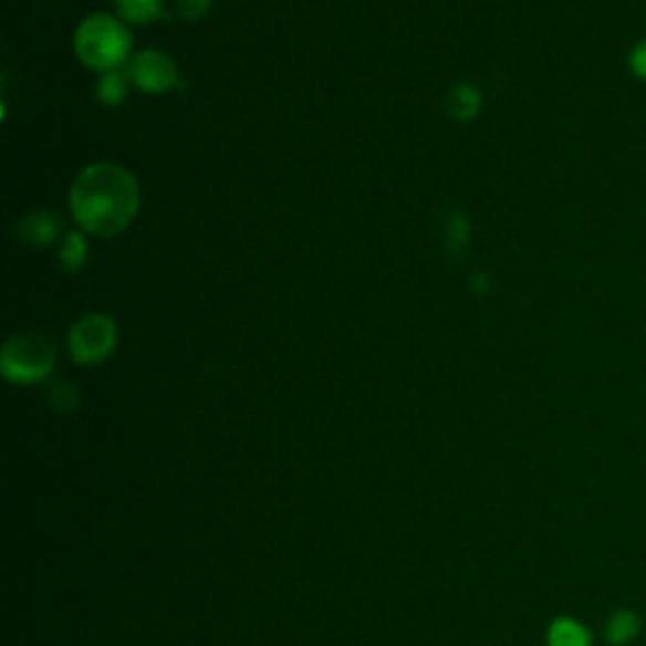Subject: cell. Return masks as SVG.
<instances>
[{
  "mask_svg": "<svg viewBox=\"0 0 646 646\" xmlns=\"http://www.w3.org/2000/svg\"><path fill=\"white\" fill-rule=\"evenodd\" d=\"M71 210L86 232L112 238L127 230L139 210L137 179L112 162L86 167L71 187Z\"/></svg>",
  "mask_w": 646,
  "mask_h": 646,
  "instance_id": "1",
  "label": "cell"
},
{
  "mask_svg": "<svg viewBox=\"0 0 646 646\" xmlns=\"http://www.w3.org/2000/svg\"><path fill=\"white\" fill-rule=\"evenodd\" d=\"M132 35L110 15H92L79 25L76 53L86 66L96 71H116L129 56Z\"/></svg>",
  "mask_w": 646,
  "mask_h": 646,
  "instance_id": "2",
  "label": "cell"
},
{
  "mask_svg": "<svg viewBox=\"0 0 646 646\" xmlns=\"http://www.w3.org/2000/svg\"><path fill=\"white\" fill-rule=\"evenodd\" d=\"M56 364V348L41 334H15L6 341L0 366H3L6 379L33 384L49 376Z\"/></svg>",
  "mask_w": 646,
  "mask_h": 646,
  "instance_id": "3",
  "label": "cell"
},
{
  "mask_svg": "<svg viewBox=\"0 0 646 646\" xmlns=\"http://www.w3.org/2000/svg\"><path fill=\"white\" fill-rule=\"evenodd\" d=\"M116 346V326L102 313H92L74 323L69 334V348L79 364H96L110 356Z\"/></svg>",
  "mask_w": 646,
  "mask_h": 646,
  "instance_id": "4",
  "label": "cell"
},
{
  "mask_svg": "<svg viewBox=\"0 0 646 646\" xmlns=\"http://www.w3.org/2000/svg\"><path fill=\"white\" fill-rule=\"evenodd\" d=\"M127 79L134 86L142 88V92L149 94H165L183 86V79H179L175 61L169 59L167 53L155 49L142 51L139 56H134L127 71Z\"/></svg>",
  "mask_w": 646,
  "mask_h": 646,
  "instance_id": "5",
  "label": "cell"
},
{
  "mask_svg": "<svg viewBox=\"0 0 646 646\" xmlns=\"http://www.w3.org/2000/svg\"><path fill=\"white\" fill-rule=\"evenodd\" d=\"M61 220L51 210H35L21 222V240L31 248H43L59 236Z\"/></svg>",
  "mask_w": 646,
  "mask_h": 646,
  "instance_id": "6",
  "label": "cell"
},
{
  "mask_svg": "<svg viewBox=\"0 0 646 646\" xmlns=\"http://www.w3.org/2000/svg\"><path fill=\"white\" fill-rule=\"evenodd\" d=\"M642 634V616L634 608H618L606 618L604 636L612 646H626L632 644L636 636Z\"/></svg>",
  "mask_w": 646,
  "mask_h": 646,
  "instance_id": "7",
  "label": "cell"
},
{
  "mask_svg": "<svg viewBox=\"0 0 646 646\" xmlns=\"http://www.w3.org/2000/svg\"><path fill=\"white\" fill-rule=\"evenodd\" d=\"M549 646H591V632L576 618H555L549 629Z\"/></svg>",
  "mask_w": 646,
  "mask_h": 646,
  "instance_id": "8",
  "label": "cell"
},
{
  "mask_svg": "<svg viewBox=\"0 0 646 646\" xmlns=\"http://www.w3.org/2000/svg\"><path fill=\"white\" fill-rule=\"evenodd\" d=\"M114 6L132 23H152L162 13V0H114Z\"/></svg>",
  "mask_w": 646,
  "mask_h": 646,
  "instance_id": "9",
  "label": "cell"
},
{
  "mask_svg": "<svg viewBox=\"0 0 646 646\" xmlns=\"http://www.w3.org/2000/svg\"><path fill=\"white\" fill-rule=\"evenodd\" d=\"M480 106V94L475 92L472 86H457L455 92L447 98V110H450L452 116L457 119H470L478 112Z\"/></svg>",
  "mask_w": 646,
  "mask_h": 646,
  "instance_id": "10",
  "label": "cell"
},
{
  "mask_svg": "<svg viewBox=\"0 0 646 646\" xmlns=\"http://www.w3.org/2000/svg\"><path fill=\"white\" fill-rule=\"evenodd\" d=\"M98 98H102L104 104H122L124 96H127V79L122 74H116V71H110V74H104L102 81H98L96 86Z\"/></svg>",
  "mask_w": 646,
  "mask_h": 646,
  "instance_id": "11",
  "label": "cell"
},
{
  "mask_svg": "<svg viewBox=\"0 0 646 646\" xmlns=\"http://www.w3.org/2000/svg\"><path fill=\"white\" fill-rule=\"evenodd\" d=\"M86 260V242L79 232H71L66 236L64 246H61V263H64L69 271H76V268L84 265Z\"/></svg>",
  "mask_w": 646,
  "mask_h": 646,
  "instance_id": "12",
  "label": "cell"
},
{
  "mask_svg": "<svg viewBox=\"0 0 646 646\" xmlns=\"http://www.w3.org/2000/svg\"><path fill=\"white\" fill-rule=\"evenodd\" d=\"M49 399L59 411H71L79 404V392L69 382H56L49 392Z\"/></svg>",
  "mask_w": 646,
  "mask_h": 646,
  "instance_id": "13",
  "label": "cell"
},
{
  "mask_svg": "<svg viewBox=\"0 0 646 646\" xmlns=\"http://www.w3.org/2000/svg\"><path fill=\"white\" fill-rule=\"evenodd\" d=\"M177 13L185 18V21H197L212 8V0H175Z\"/></svg>",
  "mask_w": 646,
  "mask_h": 646,
  "instance_id": "14",
  "label": "cell"
},
{
  "mask_svg": "<svg viewBox=\"0 0 646 646\" xmlns=\"http://www.w3.org/2000/svg\"><path fill=\"white\" fill-rule=\"evenodd\" d=\"M629 64H632V71H634V74L646 81V41L636 43V46L632 49Z\"/></svg>",
  "mask_w": 646,
  "mask_h": 646,
  "instance_id": "15",
  "label": "cell"
}]
</instances>
